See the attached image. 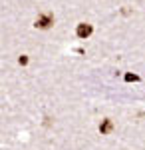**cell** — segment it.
<instances>
[{"mask_svg":"<svg viewBox=\"0 0 145 150\" xmlns=\"http://www.w3.org/2000/svg\"><path fill=\"white\" fill-rule=\"evenodd\" d=\"M54 24V18H52V14L50 12H44V14H40L38 18H36V28H40V30H48L50 26Z\"/></svg>","mask_w":145,"mask_h":150,"instance_id":"obj_1","label":"cell"},{"mask_svg":"<svg viewBox=\"0 0 145 150\" xmlns=\"http://www.w3.org/2000/svg\"><path fill=\"white\" fill-rule=\"evenodd\" d=\"M91 32H93V26L88 24V22L78 24V28H76V34H78V38H82V40H86L88 36H91Z\"/></svg>","mask_w":145,"mask_h":150,"instance_id":"obj_2","label":"cell"},{"mask_svg":"<svg viewBox=\"0 0 145 150\" xmlns=\"http://www.w3.org/2000/svg\"><path fill=\"white\" fill-rule=\"evenodd\" d=\"M112 130H113V122L109 120V118L101 120V124H100V132H101V134H109Z\"/></svg>","mask_w":145,"mask_h":150,"instance_id":"obj_3","label":"cell"},{"mask_svg":"<svg viewBox=\"0 0 145 150\" xmlns=\"http://www.w3.org/2000/svg\"><path fill=\"white\" fill-rule=\"evenodd\" d=\"M123 78H125V82H139V76L137 74H125Z\"/></svg>","mask_w":145,"mask_h":150,"instance_id":"obj_4","label":"cell"},{"mask_svg":"<svg viewBox=\"0 0 145 150\" xmlns=\"http://www.w3.org/2000/svg\"><path fill=\"white\" fill-rule=\"evenodd\" d=\"M18 62H20L22 66H26V64H28V56H20V58H18Z\"/></svg>","mask_w":145,"mask_h":150,"instance_id":"obj_5","label":"cell"}]
</instances>
